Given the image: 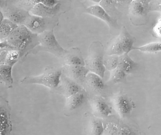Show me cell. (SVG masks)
I'll return each instance as SVG.
<instances>
[{
    "mask_svg": "<svg viewBox=\"0 0 161 135\" xmlns=\"http://www.w3.org/2000/svg\"><path fill=\"white\" fill-rule=\"evenodd\" d=\"M113 106L116 113L123 119L129 117L134 107V103L131 99L124 94H119L114 97Z\"/></svg>",
    "mask_w": 161,
    "mask_h": 135,
    "instance_id": "30bf717a",
    "label": "cell"
},
{
    "mask_svg": "<svg viewBox=\"0 0 161 135\" xmlns=\"http://www.w3.org/2000/svg\"><path fill=\"white\" fill-rule=\"evenodd\" d=\"M103 79L96 74L90 73L86 76L84 83L91 91L95 93H101L106 88Z\"/></svg>",
    "mask_w": 161,
    "mask_h": 135,
    "instance_id": "2e32d148",
    "label": "cell"
},
{
    "mask_svg": "<svg viewBox=\"0 0 161 135\" xmlns=\"http://www.w3.org/2000/svg\"><path fill=\"white\" fill-rule=\"evenodd\" d=\"M139 65L134 62L128 54H125L119 56L118 66L127 74L133 73L138 69Z\"/></svg>",
    "mask_w": 161,
    "mask_h": 135,
    "instance_id": "e0dca14e",
    "label": "cell"
},
{
    "mask_svg": "<svg viewBox=\"0 0 161 135\" xmlns=\"http://www.w3.org/2000/svg\"><path fill=\"white\" fill-rule=\"evenodd\" d=\"M19 25L4 18L0 25V40H5Z\"/></svg>",
    "mask_w": 161,
    "mask_h": 135,
    "instance_id": "d6986e66",
    "label": "cell"
},
{
    "mask_svg": "<svg viewBox=\"0 0 161 135\" xmlns=\"http://www.w3.org/2000/svg\"><path fill=\"white\" fill-rule=\"evenodd\" d=\"M88 98V94L83 89L77 93L68 97L65 105L66 112L72 113L80 109L87 102Z\"/></svg>",
    "mask_w": 161,
    "mask_h": 135,
    "instance_id": "4fadbf2b",
    "label": "cell"
},
{
    "mask_svg": "<svg viewBox=\"0 0 161 135\" xmlns=\"http://www.w3.org/2000/svg\"><path fill=\"white\" fill-rule=\"evenodd\" d=\"M4 19V17L3 14L2 10L0 9V25L2 24Z\"/></svg>",
    "mask_w": 161,
    "mask_h": 135,
    "instance_id": "f546056e",
    "label": "cell"
},
{
    "mask_svg": "<svg viewBox=\"0 0 161 135\" xmlns=\"http://www.w3.org/2000/svg\"><path fill=\"white\" fill-rule=\"evenodd\" d=\"M92 118L88 125L89 134L91 135H101L104 133V124L99 118Z\"/></svg>",
    "mask_w": 161,
    "mask_h": 135,
    "instance_id": "ffe728a7",
    "label": "cell"
},
{
    "mask_svg": "<svg viewBox=\"0 0 161 135\" xmlns=\"http://www.w3.org/2000/svg\"><path fill=\"white\" fill-rule=\"evenodd\" d=\"M82 89L80 85L62 74L60 84L55 90L68 98Z\"/></svg>",
    "mask_w": 161,
    "mask_h": 135,
    "instance_id": "5bb4252c",
    "label": "cell"
},
{
    "mask_svg": "<svg viewBox=\"0 0 161 135\" xmlns=\"http://www.w3.org/2000/svg\"><path fill=\"white\" fill-rule=\"evenodd\" d=\"M62 74V68L48 67L40 75L25 76L21 80L20 83L23 85L38 84L55 90L60 84Z\"/></svg>",
    "mask_w": 161,
    "mask_h": 135,
    "instance_id": "7a4b0ae2",
    "label": "cell"
},
{
    "mask_svg": "<svg viewBox=\"0 0 161 135\" xmlns=\"http://www.w3.org/2000/svg\"><path fill=\"white\" fill-rule=\"evenodd\" d=\"M62 59L64 65L85 66V61L82 57L80 50L78 48H73L67 50Z\"/></svg>",
    "mask_w": 161,
    "mask_h": 135,
    "instance_id": "9a60e30c",
    "label": "cell"
},
{
    "mask_svg": "<svg viewBox=\"0 0 161 135\" xmlns=\"http://www.w3.org/2000/svg\"><path fill=\"white\" fill-rule=\"evenodd\" d=\"M135 49L138 50L143 52L158 53L161 51V42H152L144 46L140 47H135Z\"/></svg>",
    "mask_w": 161,
    "mask_h": 135,
    "instance_id": "cb8c5ba5",
    "label": "cell"
},
{
    "mask_svg": "<svg viewBox=\"0 0 161 135\" xmlns=\"http://www.w3.org/2000/svg\"><path fill=\"white\" fill-rule=\"evenodd\" d=\"M59 0H33L35 5L37 3H42L47 6L51 7L56 4Z\"/></svg>",
    "mask_w": 161,
    "mask_h": 135,
    "instance_id": "83f0119b",
    "label": "cell"
},
{
    "mask_svg": "<svg viewBox=\"0 0 161 135\" xmlns=\"http://www.w3.org/2000/svg\"><path fill=\"white\" fill-rule=\"evenodd\" d=\"M71 0H59L53 6L49 7L42 3H37L30 10L32 15L52 18H60L62 14L69 12L71 8Z\"/></svg>",
    "mask_w": 161,
    "mask_h": 135,
    "instance_id": "8992f818",
    "label": "cell"
},
{
    "mask_svg": "<svg viewBox=\"0 0 161 135\" xmlns=\"http://www.w3.org/2000/svg\"><path fill=\"white\" fill-rule=\"evenodd\" d=\"M99 4L111 17L116 19H118L120 12L116 8L113 0H101Z\"/></svg>",
    "mask_w": 161,
    "mask_h": 135,
    "instance_id": "7402d4cb",
    "label": "cell"
},
{
    "mask_svg": "<svg viewBox=\"0 0 161 135\" xmlns=\"http://www.w3.org/2000/svg\"><path fill=\"white\" fill-rule=\"evenodd\" d=\"M12 66L7 64L0 65V76L7 88H11L13 83L11 75Z\"/></svg>",
    "mask_w": 161,
    "mask_h": 135,
    "instance_id": "44dd1931",
    "label": "cell"
},
{
    "mask_svg": "<svg viewBox=\"0 0 161 135\" xmlns=\"http://www.w3.org/2000/svg\"><path fill=\"white\" fill-rule=\"evenodd\" d=\"M7 0H0V9L3 8L6 3Z\"/></svg>",
    "mask_w": 161,
    "mask_h": 135,
    "instance_id": "f1b7e54d",
    "label": "cell"
},
{
    "mask_svg": "<svg viewBox=\"0 0 161 135\" xmlns=\"http://www.w3.org/2000/svg\"><path fill=\"white\" fill-rule=\"evenodd\" d=\"M59 19L40 17L30 14L24 25L32 33L38 35L45 31L54 30L59 24Z\"/></svg>",
    "mask_w": 161,
    "mask_h": 135,
    "instance_id": "ba28073f",
    "label": "cell"
},
{
    "mask_svg": "<svg viewBox=\"0 0 161 135\" xmlns=\"http://www.w3.org/2000/svg\"><path fill=\"white\" fill-rule=\"evenodd\" d=\"M38 36L39 44L31 52L36 53L45 51L53 54L58 58H62L67 53L57 40L54 30L45 31Z\"/></svg>",
    "mask_w": 161,
    "mask_h": 135,
    "instance_id": "5b68a950",
    "label": "cell"
},
{
    "mask_svg": "<svg viewBox=\"0 0 161 135\" xmlns=\"http://www.w3.org/2000/svg\"><path fill=\"white\" fill-rule=\"evenodd\" d=\"M92 113L95 117L106 118L112 113V108L106 100L100 96H96L91 101Z\"/></svg>",
    "mask_w": 161,
    "mask_h": 135,
    "instance_id": "8fae6325",
    "label": "cell"
},
{
    "mask_svg": "<svg viewBox=\"0 0 161 135\" xmlns=\"http://www.w3.org/2000/svg\"><path fill=\"white\" fill-rule=\"evenodd\" d=\"M117 134L135 135L137 134V133L132 127L126 124H123L118 128Z\"/></svg>",
    "mask_w": 161,
    "mask_h": 135,
    "instance_id": "4316f807",
    "label": "cell"
},
{
    "mask_svg": "<svg viewBox=\"0 0 161 135\" xmlns=\"http://www.w3.org/2000/svg\"><path fill=\"white\" fill-rule=\"evenodd\" d=\"M4 18L8 19L17 25L24 24L25 20L30 16V12L14 3L13 2L6 1L2 9Z\"/></svg>",
    "mask_w": 161,
    "mask_h": 135,
    "instance_id": "9c48e42d",
    "label": "cell"
},
{
    "mask_svg": "<svg viewBox=\"0 0 161 135\" xmlns=\"http://www.w3.org/2000/svg\"><path fill=\"white\" fill-rule=\"evenodd\" d=\"M19 57V53L17 51L10 49V51H8L7 54L5 64L13 66Z\"/></svg>",
    "mask_w": 161,
    "mask_h": 135,
    "instance_id": "d4e9b609",
    "label": "cell"
},
{
    "mask_svg": "<svg viewBox=\"0 0 161 135\" xmlns=\"http://www.w3.org/2000/svg\"><path fill=\"white\" fill-rule=\"evenodd\" d=\"M135 38L129 33L126 28L123 26L119 34L110 44L105 53L108 55L121 56L135 50L133 46Z\"/></svg>",
    "mask_w": 161,
    "mask_h": 135,
    "instance_id": "277c9868",
    "label": "cell"
},
{
    "mask_svg": "<svg viewBox=\"0 0 161 135\" xmlns=\"http://www.w3.org/2000/svg\"><path fill=\"white\" fill-rule=\"evenodd\" d=\"M127 75L121 68L117 67L110 71V75L108 83L110 85H115L118 83H125L126 82Z\"/></svg>",
    "mask_w": 161,
    "mask_h": 135,
    "instance_id": "ac0fdd59",
    "label": "cell"
},
{
    "mask_svg": "<svg viewBox=\"0 0 161 135\" xmlns=\"http://www.w3.org/2000/svg\"><path fill=\"white\" fill-rule=\"evenodd\" d=\"M13 2L18 6L29 11L35 5L33 0H14Z\"/></svg>",
    "mask_w": 161,
    "mask_h": 135,
    "instance_id": "484cf974",
    "label": "cell"
},
{
    "mask_svg": "<svg viewBox=\"0 0 161 135\" xmlns=\"http://www.w3.org/2000/svg\"><path fill=\"white\" fill-rule=\"evenodd\" d=\"M119 56L108 55L104 56V65L106 70L111 71L118 66Z\"/></svg>",
    "mask_w": 161,
    "mask_h": 135,
    "instance_id": "603a6c76",
    "label": "cell"
},
{
    "mask_svg": "<svg viewBox=\"0 0 161 135\" xmlns=\"http://www.w3.org/2000/svg\"><path fill=\"white\" fill-rule=\"evenodd\" d=\"M63 74L81 85L84 83L89 70L85 66L64 65L62 68Z\"/></svg>",
    "mask_w": 161,
    "mask_h": 135,
    "instance_id": "7c38bea8",
    "label": "cell"
},
{
    "mask_svg": "<svg viewBox=\"0 0 161 135\" xmlns=\"http://www.w3.org/2000/svg\"><path fill=\"white\" fill-rule=\"evenodd\" d=\"M5 47L15 50L20 57L31 52L39 44L38 36L30 31L25 25H19L4 41Z\"/></svg>",
    "mask_w": 161,
    "mask_h": 135,
    "instance_id": "6da1fadb",
    "label": "cell"
},
{
    "mask_svg": "<svg viewBox=\"0 0 161 135\" xmlns=\"http://www.w3.org/2000/svg\"><path fill=\"white\" fill-rule=\"evenodd\" d=\"M89 1L92 2H93L94 3H99L101 0H89Z\"/></svg>",
    "mask_w": 161,
    "mask_h": 135,
    "instance_id": "4dcf8cb0",
    "label": "cell"
},
{
    "mask_svg": "<svg viewBox=\"0 0 161 135\" xmlns=\"http://www.w3.org/2000/svg\"><path fill=\"white\" fill-rule=\"evenodd\" d=\"M75 8L77 12L90 14L102 20L108 25L110 30L117 29L119 28L117 19L111 17L99 4L92 5L88 7L85 5L84 3L76 1L75 3Z\"/></svg>",
    "mask_w": 161,
    "mask_h": 135,
    "instance_id": "52a82bcc",
    "label": "cell"
},
{
    "mask_svg": "<svg viewBox=\"0 0 161 135\" xmlns=\"http://www.w3.org/2000/svg\"><path fill=\"white\" fill-rule=\"evenodd\" d=\"M105 51L101 42L94 41L89 48L88 56L85 60V66L90 71L104 78L106 68L104 65Z\"/></svg>",
    "mask_w": 161,
    "mask_h": 135,
    "instance_id": "3957f363",
    "label": "cell"
}]
</instances>
